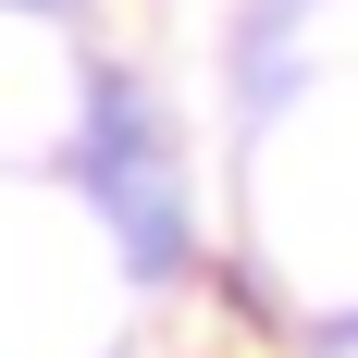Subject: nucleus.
<instances>
[{"label": "nucleus", "instance_id": "f257e3e1", "mask_svg": "<svg viewBox=\"0 0 358 358\" xmlns=\"http://www.w3.org/2000/svg\"><path fill=\"white\" fill-rule=\"evenodd\" d=\"M87 173H99L111 222L136 235V259H148V272H173V259H185V198H173V173H161V136H148V111L124 99L111 74H99V136H87Z\"/></svg>", "mask_w": 358, "mask_h": 358}]
</instances>
